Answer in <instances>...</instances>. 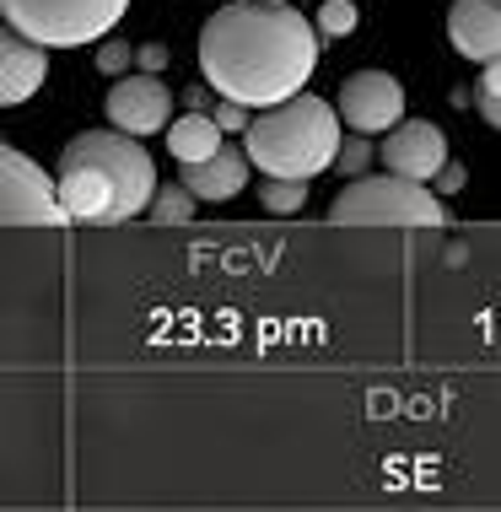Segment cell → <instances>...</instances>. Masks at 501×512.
I'll return each mask as SVG.
<instances>
[{
  "label": "cell",
  "mask_w": 501,
  "mask_h": 512,
  "mask_svg": "<svg viewBox=\"0 0 501 512\" xmlns=\"http://www.w3.org/2000/svg\"><path fill=\"white\" fill-rule=\"evenodd\" d=\"M318 65V22L281 0H232L200 27V71L211 92L243 108H275L308 87Z\"/></svg>",
  "instance_id": "6da1fadb"
},
{
  "label": "cell",
  "mask_w": 501,
  "mask_h": 512,
  "mask_svg": "<svg viewBox=\"0 0 501 512\" xmlns=\"http://www.w3.org/2000/svg\"><path fill=\"white\" fill-rule=\"evenodd\" d=\"M60 195L71 221H92V227H114V221H135L157 200V162L141 146V135L124 130H81L60 151Z\"/></svg>",
  "instance_id": "7a4b0ae2"
},
{
  "label": "cell",
  "mask_w": 501,
  "mask_h": 512,
  "mask_svg": "<svg viewBox=\"0 0 501 512\" xmlns=\"http://www.w3.org/2000/svg\"><path fill=\"white\" fill-rule=\"evenodd\" d=\"M340 108H329L324 98H297L259 108L254 124L243 130V151L254 157V168L264 178H318L324 168L340 162Z\"/></svg>",
  "instance_id": "3957f363"
},
{
  "label": "cell",
  "mask_w": 501,
  "mask_h": 512,
  "mask_svg": "<svg viewBox=\"0 0 501 512\" xmlns=\"http://www.w3.org/2000/svg\"><path fill=\"white\" fill-rule=\"evenodd\" d=\"M329 221L334 227H437V221H448L442 211V195H431L426 184H415V178H351V184L334 195L329 205Z\"/></svg>",
  "instance_id": "277c9868"
},
{
  "label": "cell",
  "mask_w": 501,
  "mask_h": 512,
  "mask_svg": "<svg viewBox=\"0 0 501 512\" xmlns=\"http://www.w3.org/2000/svg\"><path fill=\"white\" fill-rule=\"evenodd\" d=\"M124 11H130V0H0V17L11 33L33 38L44 49L97 44Z\"/></svg>",
  "instance_id": "5b68a950"
},
{
  "label": "cell",
  "mask_w": 501,
  "mask_h": 512,
  "mask_svg": "<svg viewBox=\"0 0 501 512\" xmlns=\"http://www.w3.org/2000/svg\"><path fill=\"white\" fill-rule=\"evenodd\" d=\"M0 216H6V227H54V221H71L60 178H49L17 146H0Z\"/></svg>",
  "instance_id": "8992f818"
},
{
  "label": "cell",
  "mask_w": 501,
  "mask_h": 512,
  "mask_svg": "<svg viewBox=\"0 0 501 512\" xmlns=\"http://www.w3.org/2000/svg\"><path fill=\"white\" fill-rule=\"evenodd\" d=\"M340 119L356 135H388L405 119V87L388 71H351L340 81Z\"/></svg>",
  "instance_id": "52a82bcc"
},
{
  "label": "cell",
  "mask_w": 501,
  "mask_h": 512,
  "mask_svg": "<svg viewBox=\"0 0 501 512\" xmlns=\"http://www.w3.org/2000/svg\"><path fill=\"white\" fill-rule=\"evenodd\" d=\"M108 124L124 135H157L173 124V92L162 87V76H124L119 87H108Z\"/></svg>",
  "instance_id": "ba28073f"
},
{
  "label": "cell",
  "mask_w": 501,
  "mask_h": 512,
  "mask_svg": "<svg viewBox=\"0 0 501 512\" xmlns=\"http://www.w3.org/2000/svg\"><path fill=\"white\" fill-rule=\"evenodd\" d=\"M383 162H388V173L426 184V178H437L448 168V141H442V130L431 119H399L383 141Z\"/></svg>",
  "instance_id": "9c48e42d"
},
{
  "label": "cell",
  "mask_w": 501,
  "mask_h": 512,
  "mask_svg": "<svg viewBox=\"0 0 501 512\" xmlns=\"http://www.w3.org/2000/svg\"><path fill=\"white\" fill-rule=\"evenodd\" d=\"M448 38H453V49L475 65L501 60V0H453Z\"/></svg>",
  "instance_id": "30bf717a"
},
{
  "label": "cell",
  "mask_w": 501,
  "mask_h": 512,
  "mask_svg": "<svg viewBox=\"0 0 501 512\" xmlns=\"http://www.w3.org/2000/svg\"><path fill=\"white\" fill-rule=\"evenodd\" d=\"M44 76H49L44 44H33V38H22V33H6V44H0V103L6 108L27 103L44 87Z\"/></svg>",
  "instance_id": "8fae6325"
},
{
  "label": "cell",
  "mask_w": 501,
  "mask_h": 512,
  "mask_svg": "<svg viewBox=\"0 0 501 512\" xmlns=\"http://www.w3.org/2000/svg\"><path fill=\"white\" fill-rule=\"evenodd\" d=\"M248 168H254V157L248 151H238V146H221V151H211L205 162H184V184L194 189L200 200H232L238 189L248 184Z\"/></svg>",
  "instance_id": "7c38bea8"
},
{
  "label": "cell",
  "mask_w": 501,
  "mask_h": 512,
  "mask_svg": "<svg viewBox=\"0 0 501 512\" xmlns=\"http://www.w3.org/2000/svg\"><path fill=\"white\" fill-rule=\"evenodd\" d=\"M162 135H167V151L178 157V168H184V162H205L211 151L227 146V130H221L216 114H205V108H189V114H178Z\"/></svg>",
  "instance_id": "4fadbf2b"
},
{
  "label": "cell",
  "mask_w": 501,
  "mask_h": 512,
  "mask_svg": "<svg viewBox=\"0 0 501 512\" xmlns=\"http://www.w3.org/2000/svg\"><path fill=\"white\" fill-rule=\"evenodd\" d=\"M194 189L178 178V184H162L157 200H151V221H162V227H178V221H194Z\"/></svg>",
  "instance_id": "5bb4252c"
},
{
  "label": "cell",
  "mask_w": 501,
  "mask_h": 512,
  "mask_svg": "<svg viewBox=\"0 0 501 512\" xmlns=\"http://www.w3.org/2000/svg\"><path fill=\"white\" fill-rule=\"evenodd\" d=\"M259 200H264V211L291 216V211H302V205H308V178H264Z\"/></svg>",
  "instance_id": "9a60e30c"
},
{
  "label": "cell",
  "mask_w": 501,
  "mask_h": 512,
  "mask_svg": "<svg viewBox=\"0 0 501 512\" xmlns=\"http://www.w3.org/2000/svg\"><path fill=\"white\" fill-rule=\"evenodd\" d=\"M318 33L351 38L356 33V0H324V6H318Z\"/></svg>",
  "instance_id": "2e32d148"
},
{
  "label": "cell",
  "mask_w": 501,
  "mask_h": 512,
  "mask_svg": "<svg viewBox=\"0 0 501 512\" xmlns=\"http://www.w3.org/2000/svg\"><path fill=\"white\" fill-rule=\"evenodd\" d=\"M367 162H372V146H367V135H351V141L340 146V162H334V168H340L345 178H356V173H367Z\"/></svg>",
  "instance_id": "e0dca14e"
},
{
  "label": "cell",
  "mask_w": 501,
  "mask_h": 512,
  "mask_svg": "<svg viewBox=\"0 0 501 512\" xmlns=\"http://www.w3.org/2000/svg\"><path fill=\"white\" fill-rule=\"evenodd\" d=\"M216 124H221V130H248L254 119H248V108H243V103L221 98V103H216Z\"/></svg>",
  "instance_id": "ac0fdd59"
},
{
  "label": "cell",
  "mask_w": 501,
  "mask_h": 512,
  "mask_svg": "<svg viewBox=\"0 0 501 512\" xmlns=\"http://www.w3.org/2000/svg\"><path fill=\"white\" fill-rule=\"evenodd\" d=\"M124 65H130V49L124 44H108V49H97V71H124Z\"/></svg>",
  "instance_id": "d6986e66"
},
{
  "label": "cell",
  "mask_w": 501,
  "mask_h": 512,
  "mask_svg": "<svg viewBox=\"0 0 501 512\" xmlns=\"http://www.w3.org/2000/svg\"><path fill=\"white\" fill-rule=\"evenodd\" d=\"M135 65H141V71H151V76H162V65H167V49H162V44H146V49H135Z\"/></svg>",
  "instance_id": "ffe728a7"
},
{
  "label": "cell",
  "mask_w": 501,
  "mask_h": 512,
  "mask_svg": "<svg viewBox=\"0 0 501 512\" xmlns=\"http://www.w3.org/2000/svg\"><path fill=\"white\" fill-rule=\"evenodd\" d=\"M437 189H442V195H458V189H464V168H458V162H448V168L437 173Z\"/></svg>",
  "instance_id": "44dd1931"
},
{
  "label": "cell",
  "mask_w": 501,
  "mask_h": 512,
  "mask_svg": "<svg viewBox=\"0 0 501 512\" xmlns=\"http://www.w3.org/2000/svg\"><path fill=\"white\" fill-rule=\"evenodd\" d=\"M480 92H485V98H501V60H491L480 71Z\"/></svg>",
  "instance_id": "7402d4cb"
},
{
  "label": "cell",
  "mask_w": 501,
  "mask_h": 512,
  "mask_svg": "<svg viewBox=\"0 0 501 512\" xmlns=\"http://www.w3.org/2000/svg\"><path fill=\"white\" fill-rule=\"evenodd\" d=\"M475 108L485 114V124H496V130H501V98H485V92H480V98H475Z\"/></svg>",
  "instance_id": "603a6c76"
},
{
  "label": "cell",
  "mask_w": 501,
  "mask_h": 512,
  "mask_svg": "<svg viewBox=\"0 0 501 512\" xmlns=\"http://www.w3.org/2000/svg\"><path fill=\"white\" fill-rule=\"evenodd\" d=\"M281 6H291V0H281Z\"/></svg>",
  "instance_id": "cb8c5ba5"
}]
</instances>
